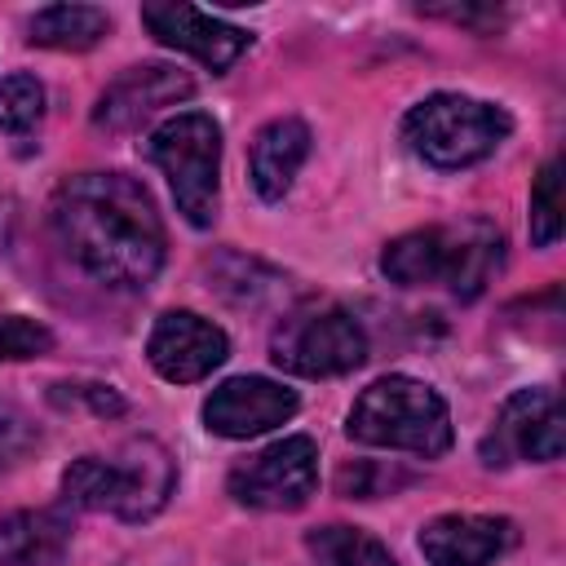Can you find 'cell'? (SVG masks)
Segmentation results:
<instances>
[{
    "instance_id": "7c38bea8",
    "label": "cell",
    "mask_w": 566,
    "mask_h": 566,
    "mask_svg": "<svg viewBox=\"0 0 566 566\" xmlns=\"http://www.w3.org/2000/svg\"><path fill=\"white\" fill-rule=\"evenodd\" d=\"M296 394L265 376H234L221 380L203 402V424L217 438H256L296 416Z\"/></svg>"
},
{
    "instance_id": "e0dca14e",
    "label": "cell",
    "mask_w": 566,
    "mask_h": 566,
    "mask_svg": "<svg viewBox=\"0 0 566 566\" xmlns=\"http://www.w3.org/2000/svg\"><path fill=\"white\" fill-rule=\"evenodd\" d=\"M111 31V18L93 4H49L31 18V44H44V49H66V53H80V49H93L102 35Z\"/></svg>"
},
{
    "instance_id": "2e32d148",
    "label": "cell",
    "mask_w": 566,
    "mask_h": 566,
    "mask_svg": "<svg viewBox=\"0 0 566 566\" xmlns=\"http://www.w3.org/2000/svg\"><path fill=\"white\" fill-rule=\"evenodd\" d=\"M71 526L40 509V513H13L0 522V566H57L66 553Z\"/></svg>"
},
{
    "instance_id": "9c48e42d",
    "label": "cell",
    "mask_w": 566,
    "mask_h": 566,
    "mask_svg": "<svg viewBox=\"0 0 566 566\" xmlns=\"http://www.w3.org/2000/svg\"><path fill=\"white\" fill-rule=\"evenodd\" d=\"M562 442H566V429H562V402H557V389L548 385H535V389H517L486 442H482V460L486 464H513V460H557L562 455Z\"/></svg>"
},
{
    "instance_id": "ac0fdd59",
    "label": "cell",
    "mask_w": 566,
    "mask_h": 566,
    "mask_svg": "<svg viewBox=\"0 0 566 566\" xmlns=\"http://www.w3.org/2000/svg\"><path fill=\"white\" fill-rule=\"evenodd\" d=\"M314 566H398L394 553L354 526H318L305 539Z\"/></svg>"
},
{
    "instance_id": "8992f818",
    "label": "cell",
    "mask_w": 566,
    "mask_h": 566,
    "mask_svg": "<svg viewBox=\"0 0 566 566\" xmlns=\"http://www.w3.org/2000/svg\"><path fill=\"white\" fill-rule=\"evenodd\" d=\"M146 155L164 168L177 212L190 226H212L217 221V177H221V128L203 111H181L164 119L146 137Z\"/></svg>"
},
{
    "instance_id": "6da1fadb",
    "label": "cell",
    "mask_w": 566,
    "mask_h": 566,
    "mask_svg": "<svg viewBox=\"0 0 566 566\" xmlns=\"http://www.w3.org/2000/svg\"><path fill=\"white\" fill-rule=\"evenodd\" d=\"M53 234L106 287L137 292L164 265V221L142 181L124 172H80L53 195Z\"/></svg>"
},
{
    "instance_id": "3957f363",
    "label": "cell",
    "mask_w": 566,
    "mask_h": 566,
    "mask_svg": "<svg viewBox=\"0 0 566 566\" xmlns=\"http://www.w3.org/2000/svg\"><path fill=\"white\" fill-rule=\"evenodd\" d=\"M172 455L155 438H133L115 455H80L62 473V495L75 509L142 522L172 495Z\"/></svg>"
},
{
    "instance_id": "7a4b0ae2",
    "label": "cell",
    "mask_w": 566,
    "mask_h": 566,
    "mask_svg": "<svg viewBox=\"0 0 566 566\" xmlns=\"http://www.w3.org/2000/svg\"><path fill=\"white\" fill-rule=\"evenodd\" d=\"M504 239L491 221L469 217L455 226H424L411 234H398L380 252V270L389 283L420 287V283H442L455 296L473 301L486 279L500 270Z\"/></svg>"
},
{
    "instance_id": "30bf717a",
    "label": "cell",
    "mask_w": 566,
    "mask_h": 566,
    "mask_svg": "<svg viewBox=\"0 0 566 566\" xmlns=\"http://www.w3.org/2000/svg\"><path fill=\"white\" fill-rule=\"evenodd\" d=\"M230 354V340L217 323H208L195 310H168L155 318L150 340H146V358L164 380L190 385L203 380L212 367H221Z\"/></svg>"
},
{
    "instance_id": "4fadbf2b",
    "label": "cell",
    "mask_w": 566,
    "mask_h": 566,
    "mask_svg": "<svg viewBox=\"0 0 566 566\" xmlns=\"http://www.w3.org/2000/svg\"><path fill=\"white\" fill-rule=\"evenodd\" d=\"M190 93H195V80L186 71H177L168 62H142L102 88V97L93 106V124L106 133H124V128H137L142 119H150L155 111H164Z\"/></svg>"
},
{
    "instance_id": "d6986e66",
    "label": "cell",
    "mask_w": 566,
    "mask_h": 566,
    "mask_svg": "<svg viewBox=\"0 0 566 566\" xmlns=\"http://www.w3.org/2000/svg\"><path fill=\"white\" fill-rule=\"evenodd\" d=\"M562 234V159H548L531 186V239L535 248H553Z\"/></svg>"
},
{
    "instance_id": "5bb4252c",
    "label": "cell",
    "mask_w": 566,
    "mask_h": 566,
    "mask_svg": "<svg viewBox=\"0 0 566 566\" xmlns=\"http://www.w3.org/2000/svg\"><path fill=\"white\" fill-rule=\"evenodd\" d=\"M513 544L517 526L486 513H442L420 531V553L429 566H491Z\"/></svg>"
},
{
    "instance_id": "7402d4cb",
    "label": "cell",
    "mask_w": 566,
    "mask_h": 566,
    "mask_svg": "<svg viewBox=\"0 0 566 566\" xmlns=\"http://www.w3.org/2000/svg\"><path fill=\"white\" fill-rule=\"evenodd\" d=\"M31 442H35V433L27 429V420L0 402V464H13Z\"/></svg>"
},
{
    "instance_id": "9a60e30c",
    "label": "cell",
    "mask_w": 566,
    "mask_h": 566,
    "mask_svg": "<svg viewBox=\"0 0 566 566\" xmlns=\"http://www.w3.org/2000/svg\"><path fill=\"white\" fill-rule=\"evenodd\" d=\"M305 155H310V128H305L301 119H292V115L270 119V124L252 137V150H248L252 190H256L265 203H279V199L292 190V181H296Z\"/></svg>"
},
{
    "instance_id": "5b68a950",
    "label": "cell",
    "mask_w": 566,
    "mask_h": 566,
    "mask_svg": "<svg viewBox=\"0 0 566 566\" xmlns=\"http://www.w3.org/2000/svg\"><path fill=\"white\" fill-rule=\"evenodd\" d=\"M509 133H513L509 111L464 93H433L420 106H411L402 119V137L433 168H469L486 159Z\"/></svg>"
},
{
    "instance_id": "44dd1931",
    "label": "cell",
    "mask_w": 566,
    "mask_h": 566,
    "mask_svg": "<svg viewBox=\"0 0 566 566\" xmlns=\"http://www.w3.org/2000/svg\"><path fill=\"white\" fill-rule=\"evenodd\" d=\"M53 349V332L27 314H0V363L4 358H40Z\"/></svg>"
},
{
    "instance_id": "52a82bcc",
    "label": "cell",
    "mask_w": 566,
    "mask_h": 566,
    "mask_svg": "<svg viewBox=\"0 0 566 566\" xmlns=\"http://www.w3.org/2000/svg\"><path fill=\"white\" fill-rule=\"evenodd\" d=\"M270 358L292 376H345L367 358V332L340 305L292 310L270 340Z\"/></svg>"
},
{
    "instance_id": "277c9868",
    "label": "cell",
    "mask_w": 566,
    "mask_h": 566,
    "mask_svg": "<svg viewBox=\"0 0 566 566\" xmlns=\"http://www.w3.org/2000/svg\"><path fill=\"white\" fill-rule=\"evenodd\" d=\"M349 438L389 451L442 455L451 447V411L438 389L411 376H380L371 380L358 402L349 407Z\"/></svg>"
},
{
    "instance_id": "8fae6325",
    "label": "cell",
    "mask_w": 566,
    "mask_h": 566,
    "mask_svg": "<svg viewBox=\"0 0 566 566\" xmlns=\"http://www.w3.org/2000/svg\"><path fill=\"white\" fill-rule=\"evenodd\" d=\"M142 22H146V31L159 44L199 57L208 71L234 66L248 53V44H252V35L243 27H230V22H221V18H212V13L195 9V4H177V0L146 4L142 9Z\"/></svg>"
},
{
    "instance_id": "ffe728a7",
    "label": "cell",
    "mask_w": 566,
    "mask_h": 566,
    "mask_svg": "<svg viewBox=\"0 0 566 566\" xmlns=\"http://www.w3.org/2000/svg\"><path fill=\"white\" fill-rule=\"evenodd\" d=\"M44 115V88L35 75H9L0 80V128L4 133H27Z\"/></svg>"
},
{
    "instance_id": "ba28073f",
    "label": "cell",
    "mask_w": 566,
    "mask_h": 566,
    "mask_svg": "<svg viewBox=\"0 0 566 566\" xmlns=\"http://www.w3.org/2000/svg\"><path fill=\"white\" fill-rule=\"evenodd\" d=\"M318 486V447L296 433L283 438L256 455H248L234 473H230V495L248 509H265V513H287L301 509Z\"/></svg>"
}]
</instances>
